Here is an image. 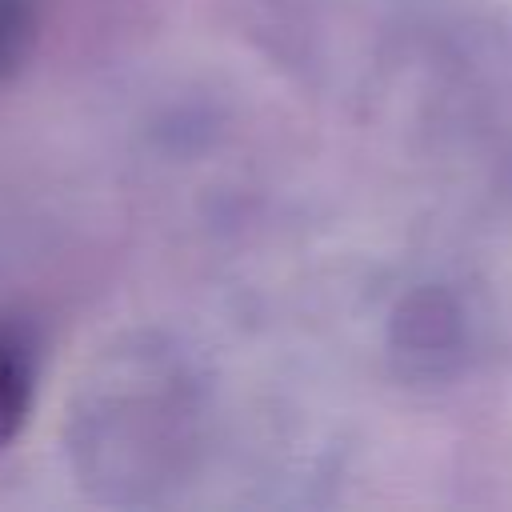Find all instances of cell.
<instances>
[{"mask_svg":"<svg viewBox=\"0 0 512 512\" xmlns=\"http://www.w3.org/2000/svg\"><path fill=\"white\" fill-rule=\"evenodd\" d=\"M32 408V348L28 336L0 320V448L16 440Z\"/></svg>","mask_w":512,"mask_h":512,"instance_id":"cell-1","label":"cell"},{"mask_svg":"<svg viewBox=\"0 0 512 512\" xmlns=\"http://www.w3.org/2000/svg\"><path fill=\"white\" fill-rule=\"evenodd\" d=\"M32 44H36L32 0H0V88L28 64Z\"/></svg>","mask_w":512,"mask_h":512,"instance_id":"cell-2","label":"cell"}]
</instances>
